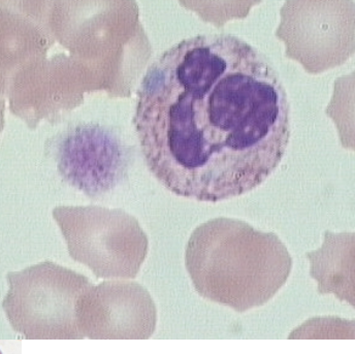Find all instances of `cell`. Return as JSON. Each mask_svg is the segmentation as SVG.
Wrapping results in <instances>:
<instances>
[{"label":"cell","instance_id":"6da1fadb","mask_svg":"<svg viewBox=\"0 0 355 354\" xmlns=\"http://www.w3.org/2000/svg\"><path fill=\"white\" fill-rule=\"evenodd\" d=\"M137 96L132 122L146 166L178 197L246 195L275 172L289 144L291 105L278 71L230 33L164 51Z\"/></svg>","mask_w":355,"mask_h":354},{"label":"cell","instance_id":"8992f818","mask_svg":"<svg viewBox=\"0 0 355 354\" xmlns=\"http://www.w3.org/2000/svg\"><path fill=\"white\" fill-rule=\"evenodd\" d=\"M157 324V309L141 284L107 280L91 285L78 309V328L90 340H147Z\"/></svg>","mask_w":355,"mask_h":354},{"label":"cell","instance_id":"ba28073f","mask_svg":"<svg viewBox=\"0 0 355 354\" xmlns=\"http://www.w3.org/2000/svg\"><path fill=\"white\" fill-rule=\"evenodd\" d=\"M0 354H2L1 351H0Z\"/></svg>","mask_w":355,"mask_h":354},{"label":"cell","instance_id":"5b68a950","mask_svg":"<svg viewBox=\"0 0 355 354\" xmlns=\"http://www.w3.org/2000/svg\"><path fill=\"white\" fill-rule=\"evenodd\" d=\"M61 178L91 199L118 186L128 174L130 148L113 128L81 122L63 130L52 142Z\"/></svg>","mask_w":355,"mask_h":354},{"label":"cell","instance_id":"3957f363","mask_svg":"<svg viewBox=\"0 0 355 354\" xmlns=\"http://www.w3.org/2000/svg\"><path fill=\"white\" fill-rule=\"evenodd\" d=\"M6 321L24 340H81L78 309L92 284L86 276L44 260L6 275Z\"/></svg>","mask_w":355,"mask_h":354},{"label":"cell","instance_id":"7a4b0ae2","mask_svg":"<svg viewBox=\"0 0 355 354\" xmlns=\"http://www.w3.org/2000/svg\"><path fill=\"white\" fill-rule=\"evenodd\" d=\"M185 265L200 297L242 313L274 298L291 275L293 258L275 233L217 218L194 229Z\"/></svg>","mask_w":355,"mask_h":354},{"label":"cell","instance_id":"52a82bcc","mask_svg":"<svg viewBox=\"0 0 355 354\" xmlns=\"http://www.w3.org/2000/svg\"><path fill=\"white\" fill-rule=\"evenodd\" d=\"M354 233L327 231L322 247L308 253L310 274L318 282L319 294H334L354 306Z\"/></svg>","mask_w":355,"mask_h":354},{"label":"cell","instance_id":"277c9868","mask_svg":"<svg viewBox=\"0 0 355 354\" xmlns=\"http://www.w3.org/2000/svg\"><path fill=\"white\" fill-rule=\"evenodd\" d=\"M53 216L69 256L97 278L135 279L147 257L149 241L139 221L119 209L57 206Z\"/></svg>","mask_w":355,"mask_h":354}]
</instances>
